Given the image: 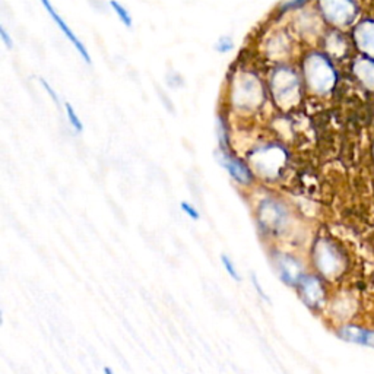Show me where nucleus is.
<instances>
[{
	"mask_svg": "<svg viewBox=\"0 0 374 374\" xmlns=\"http://www.w3.org/2000/svg\"><path fill=\"white\" fill-rule=\"evenodd\" d=\"M290 214L284 203L275 198L264 199L256 208V222L259 230L269 237L283 234L288 225Z\"/></svg>",
	"mask_w": 374,
	"mask_h": 374,
	"instance_id": "obj_1",
	"label": "nucleus"
},
{
	"mask_svg": "<svg viewBox=\"0 0 374 374\" xmlns=\"http://www.w3.org/2000/svg\"><path fill=\"white\" fill-rule=\"evenodd\" d=\"M0 35H2V40L5 41V44H6L8 49H12V47H13V41H12V38L9 37V34L6 33L5 27H0Z\"/></svg>",
	"mask_w": 374,
	"mask_h": 374,
	"instance_id": "obj_19",
	"label": "nucleus"
},
{
	"mask_svg": "<svg viewBox=\"0 0 374 374\" xmlns=\"http://www.w3.org/2000/svg\"><path fill=\"white\" fill-rule=\"evenodd\" d=\"M41 4H42V6L45 8V11L49 12V15L53 18V21L57 23V27H59V28L63 31V34L67 37V40H70V42H72V44L75 45V49H76L78 53L82 56V59H84L86 63H91V56H89V53H88V50H86V47H85L84 42L75 35V33L69 28V26L64 22V19H63V18L55 11V8H53L52 4H50V0H41Z\"/></svg>",
	"mask_w": 374,
	"mask_h": 374,
	"instance_id": "obj_8",
	"label": "nucleus"
},
{
	"mask_svg": "<svg viewBox=\"0 0 374 374\" xmlns=\"http://www.w3.org/2000/svg\"><path fill=\"white\" fill-rule=\"evenodd\" d=\"M104 374H114L110 367H104Z\"/></svg>",
	"mask_w": 374,
	"mask_h": 374,
	"instance_id": "obj_21",
	"label": "nucleus"
},
{
	"mask_svg": "<svg viewBox=\"0 0 374 374\" xmlns=\"http://www.w3.org/2000/svg\"><path fill=\"white\" fill-rule=\"evenodd\" d=\"M354 72L357 78L366 85L368 89H374V60L368 57L360 59L356 66Z\"/></svg>",
	"mask_w": 374,
	"mask_h": 374,
	"instance_id": "obj_11",
	"label": "nucleus"
},
{
	"mask_svg": "<svg viewBox=\"0 0 374 374\" xmlns=\"http://www.w3.org/2000/svg\"><path fill=\"white\" fill-rule=\"evenodd\" d=\"M320 8L335 26H348L357 15V6L353 0H320Z\"/></svg>",
	"mask_w": 374,
	"mask_h": 374,
	"instance_id": "obj_5",
	"label": "nucleus"
},
{
	"mask_svg": "<svg viewBox=\"0 0 374 374\" xmlns=\"http://www.w3.org/2000/svg\"><path fill=\"white\" fill-rule=\"evenodd\" d=\"M180 208H181L183 212H184L187 217H191L193 221H198V220L200 218L199 210H198L193 205L187 203V202H181V203H180Z\"/></svg>",
	"mask_w": 374,
	"mask_h": 374,
	"instance_id": "obj_15",
	"label": "nucleus"
},
{
	"mask_svg": "<svg viewBox=\"0 0 374 374\" xmlns=\"http://www.w3.org/2000/svg\"><path fill=\"white\" fill-rule=\"evenodd\" d=\"M356 41L364 53L374 57V21L360 23L356 28Z\"/></svg>",
	"mask_w": 374,
	"mask_h": 374,
	"instance_id": "obj_10",
	"label": "nucleus"
},
{
	"mask_svg": "<svg viewBox=\"0 0 374 374\" xmlns=\"http://www.w3.org/2000/svg\"><path fill=\"white\" fill-rule=\"evenodd\" d=\"M217 158L221 166L227 170L230 177L237 184L244 186V187L253 184L254 174L243 159L232 157L228 151H222V149H220V152L217 154Z\"/></svg>",
	"mask_w": 374,
	"mask_h": 374,
	"instance_id": "obj_6",
	"label": "nucleus"
},
{
	"mask_svg": "<svg viewBox=\"0 0 374 374\" xmlns=\"http://www.w3.org/2000/svg\"><path fill=\"white\" fill-rule=\"evenodd\" d=\"M250 278H251V284H253V287H254L256 293L259 294V295H261V297H262V298H264L266 302H271V298L268 297V294H266V293H265V290L262 288V285H261V283H259V279L256 278V275H254V273H251V276H250Z\"/></svg>",
	"mask_w": 374,
	"mask_h": 374,
	"instance_id": "obj_17",
	"label": "nucleus"
},
{
	"mask_svg": "<svg viewBox=\"0 0 374 374\" xmlns=\"http://www.w3.org/2000/svg\"><path fill=\"white\" fill-rule=\"evenodd\" d=\"M314 264L320 273L327 278L338 276L344 269V259L336 247L324 239L314 246Z\"/></svg>",
	"mask_w": 374,
	"mask_h": 374,
	"instance_id": "obj_4",
	"label": "nucleus"
},
{
	"mask_svg": "<svg viewBox=\"0 0 374 374\" xmlns=\"http://www.w3.org/2000/svg\"><path fill=\"white\" fill-rule=\"evenodd\" d=\"M64 108H66V113H67V119H69V123L70 125H72V128L79 133V132H82L84 130V125H82V122L79 120V117H78V114L75 113V110H74V107L72 106H70V104H66L64 106Z\"/></svg>",
	"mask_w": 374,
	"mask_h": 374,
	"instance_id": "obj_14",
	"label": "nucleus"
},
{
	"mask_svg": "<svg viewBox=\"0 0 374 374\" xmlns=\"http://www.w3.org/2000/svg\"><path fill=\"white\" fill-rule=\"evenodd\" d=\"M338 336L346 342L374 348V331H366L358 326H344L338 331Z\"/></svg>",
	"mask_w": 374,
	"mask_h": 374,
	"instance_id": "obj_9",
	"label": "nucleus"
},
{
	"mask_svg": "<svg viewBox=\"0 0 374 374\" xmlns=\"http://www.w3.org/2000/svg\"><path fill=\"white\" fill-rule=\"evenodd\" d=\"M271 261L276 269L279 279L291 288H297L300 280L306 275L301 261L291 253L272 251Z\"/></svg>",
	"mask_w": 374,
	"mask_h": 374,
	"instance_id": "obj_2",
	"label": "nucleus"
},
{
	"mask_svg": "<svg viewBox=\"0 0 374 374\" xmlns=\"http://www.w3.org/2000/svg\"><path fill=\"white\" fill-rule=\"evenodd\" d=\"M110 5H111V8L114 9V12L117 13V16H119V18L122 19V22L125 23V26L130 28V27H132V16L129 15V12H128L120 4H117L115 0H111Z\"/></svg>",
	"mask_w": 374,
	"mask_h": 374,
	"instance_id": "obj_12",
	"label": "nucleus"
},
{
	"mask_svg": "<svg viewBox=\"0 0 374 374\" xmlns=\"http://www.w3.org/2000/svg\"><path fill=\"white\" fill-rule=\"evenodd\" d=\"M41 85L44 86V89H45L47 92H49V96L53 98V101H55L57 106H60V100H59V97H57V94H56V91L50 86V84H47V81L41 79Z\"/></svg>",
	"mask_w": 374,
	"mask_h": 374,
	"instance_id": "obj_18",
	"label": "nucleus"
},
{
	"mask_svg": "<svg viewBox=\"0 0 374 374\" xmlns=\"http://www.w3.org/2000/svg\"><path fill=\"white\" fill-rule=\"evenodd\" d=\"M297 291L302 302L310 309H319L324 300V288L317 275H304L297 287Z\"/></svg>",
	"mask_w": 374,
	"mask_h": 374,
	"instance_id": "obj_7",
	"label": "nucleus"
},
{
	"mask_svg": "<svg viewBox=\"0 0 374 374\" xmlns=\"http://www.w3.org/2000/svg\"><path fill=\"white\" fill-rule=\"evenodd\" d=\"M306 75L309 85L317 92L329 91L335 85V72L331 63L322 56H312L306 63Z\"/></svg>",
	"mask_w": 374,
	"mask_h": 374,
	"instance_id": "obj_3",
	"label": "nucleus"
},
{
	"mask_svg": "<svg viewBox=\"0 0 374 374\" xmlns=\"http://www.w3.org/2000/svg\"><path fill=\"white\" fill-rule=\"evenodd\" d=\"M302 2H306V0H291V2L288 4V6H295V5L302 4Z\"/></svg>",
	"mask_w": 374,
	"mask_h": 374,
	"instance_id": "obj_20",
	"label": "nucleus"
},
{
	"mask_svg": "<svg viewBox=\"0 0 374 374\" xmlns=\"http://www.w3.org/2000/svg\"><path fill=\"white\" fill-rule=\"evenodd\" d=\"M232 47H234L232 40L230 37H222L218 40V42L215 45V50L220 53H228L232 50Z\"/></svg>",
	"mask_w": 374,
	"mask_h": 374,
	"instance_id": "obj_16",
	"label": "nucleus"
},
{
	"mask_svg": "<svg viewBox=\"0 0 374 374\" xmlns=\"http://www.w3.org/2000/svg\"><path fill=\"white\" fill-rule=\"evenodd\" d=\"M221 262H222L225 271L228 272V275H230L234 280H237V283H240V280H242V276L239 275L237 268L234 266V262L230 259V256H227V254H221Z\"/></svg>",
	"mask_w": 374,
	"mask_h": 374,
	"instance_id": "obj_13",
	"label": "nucleus"
}]
</instances>
